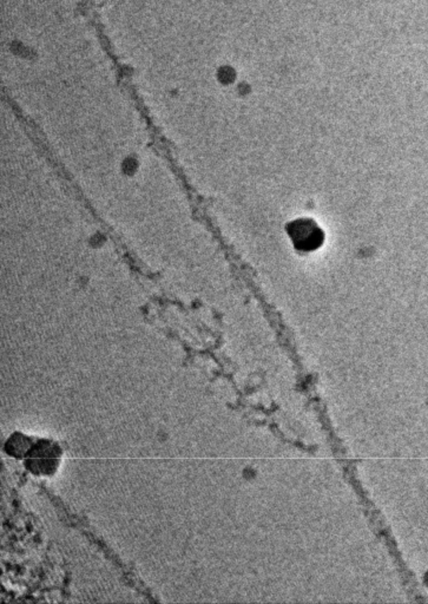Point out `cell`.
I'll return each instance as SVG.
<instances>
[{
    "label": "cell",
    "mask_w": 428,
    "mask_h": 604,
    "mask_svg": "<svg viewBox=\"0 0 428 604\" xmlns=\"http://www.w3.org/2000/svg\"><path fill=\"white\" fill-rule=\"evenodd\" d=\"M289 234L294 245L301 250H314L320 247L324 235L320 228L310 219H301L293 223Z\"/></svg>",
    "instance_id": "cell-1"
}]
</instances>
